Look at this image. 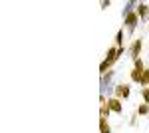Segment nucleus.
I'll list each match as a JSON object with an SVG mask.
<instances>
[{"label": "nucleus", "mask_w": 149, "mask_h": 133, "mask_svg": "<svg viewBox=\"0 0 149 133\" xmlns=\"http://www.w3.org/2000/svg\"><path fill=\"white\" fill-rule=\"evenodd\" d=\"M137 22H139V16H137V12H131V14H127L125 16V28L129 30V32H133L135 30V26H137Z\"/></svg>", "instance_id": "obj_1"}, {"label": "nucleus", "mask_w": 149, "mask_h": 133, "mask_svg": "<svg viewBox=\"0 0 149 133\" xmlns=\"http://www.w3.org/2000/svg\"><path fill=\"white\" fill-rule=\"evenodd\" d=\"M115 97H117V100H125V97H129V86H127V84L115 86Z\"/></svg>", "instance_id": "obj_2"}, {"label": "nucleus", "mask_w": 149, "mask_h": 133, "mask_svg": "<svg viewBox=\"0 0 149 133\" xmlns=\"http://www.w3.org/2000/svg\"><path fill=\"white\" fill-rule=\"evenodd\" d=\"M107 105H109V109L113 111V113H121V111H123V107H121V100H117V97L107 100Z\"/></svg>", "instance_id": "obj_3"}, {"label": "nucleus", "mask_w": 149, "mask_h": 133, "mask_svg": "<svg viewBox=\"0 0 149 133\" xmlns=\"http://www.w3.org/2000/svg\"><path fill=\"white\" fill-rule=\"evenodd\" d=\"M139 52H141V40H133V44H131V48H129V56H131L133 60H137Z\"/></svg>", "instance_id": "obj_4"}, {"label": "nucleus", "mask_w": 149, "mask_h": 133, "mask_svg": "<svg viewBox=\"0 0 149 133\" xmlns=\"http://www.w3.org/2000/svg\"><path fill=\"white\" fill-rule=\"evenodd\" d=\"M113 76H115V72H111V70H109L107 74H103V76H102V95H103V89L109 88V81L113 79Z\"/></svg>", "instance_id": "obj_5"}, {"label": "nucleus", "mask_w": 149, "mask_h": 133, "mask_svg": "<svg viewBox=\"0 0 149 133\" xmlns=\"http://www.w3.org/2000/svg\"><path fill=\"white\" fill-rule=\"evenodd\" d=\"M109 105H107V101L103 100V95H102V111H100V117L102 119H107V115H109Z\"/></svg>", "instance_id": "obj_6"}, {"label": "nucleus", "mask_w": 149, "mask_h": 133, "mask_svg": "<svg viewBox=\"0 0 149 133\" xmlns=\"http://www.w3.org/2000/svg\"><path fill=\"white\" fill-rule=\"evenodd\" d=\"M115 48L123 50V30H117V34H115Z\"/></svg>", "instance_id": "obj_7"}, {"label": "nucleus", "mask_w": 149, "mask_h": 133, "mask_svg": "<svg viewBox=\"0 0 149 133\" xmlns=\"http://www.w3.org/2000/svg\"><path fill=\"white\" fill-rule=\"evenodd\" d=\"M141 74H143V70H137V68H133V70H131V81L139 84V81H141Z\"/></svg>", "instance_id": "obj_8"}, {"label": "nucleus", "mask_w": 149, "mask_h": 133, "mask_svg": "<svg viewBox=\"0 0 149 133\" xmlns=\"http://www.w3.org/2000/svg\"><path fill=\"white\" fill-rule=\"evenodd\" d=\"M147 10H149L147 4H143V2H139V4H137V16H139V18H145Z\"/></svg>", "instance_id": "obj_9"}, {"label": "nucleus", "mask_w": 149, "mask_h": 133, "mask_svg": "<svg viewBox=\"0 0 149 133\" xmlns=\"http://www.w3.org/2000/svg\"><path fill=\"white\" fill-rule=\"evenodd\" d=\"M100 129H102V133H111L109 125H107V119H102L100 117Z\"/></svg>", "instance_id": "obj_10"}, {"label": "nucleus", "mask_w": 149, "mask_h": 133, "mask_svg": "<svg viewBox=\"0 0 149 133\" xmlns=\"http://www.w3.org/2000/svg\"><path fill=\"white\" fill-rule=\"evenodd\" d=\"M139 86H149V70H143V74H141V81H139Z\"/></svg>", "instance_id": "obj_11"}, {"label": "nucleus", "mask_w": 149, "mask_h": 133, "mask_svg": "<svg viewBox=\"0 0 149 133\" xmlns=\"http://www.w3.org/2000/svg\"><path fill=\"white\" fill-rule=\"evenodd\" d=\"M137 113H139V115H147V113H149V105H147V103H143V105L137 109Z\"/></svg>", "instance_id": "obj_12"}, {"label": "nucleus", "mask_w": 149, "mask_h": 133, "mask_svg": "<svg viewBox=\"0 0 149 133\" xmlns=\"http://www.w3.org/2000/svg\"><path fill=\"white\" fill-rule=\"evenodd\" d=\"M141 95H143V100H145V103L149 105V88H143V89H141Z\"/></svg>", "instance_id": "obj_13"}, {"label": "nucleus", "mask_w": 149, "mask_h": 133, "mask_svg": "<svg viewBox=\"0 0 149 133\" xmlns=\"http://www.w3.org/2000/svg\"><path fill=\"white\" fill-rule=\"evenodd\" d=\"M133 68H137V70H145V68H143V62H141V60H133Z\"/></svg>", "instance_id": "obj_14"}, {"label": "nucleus", "mask_w": 149, "mask_h": 133, "mask_svg": "<svg viewBox=\"0 0 149 133\" xmlns=\"http://www.w3.org/2000/svg\"><path fill=\"white\" fill-rule=\"evenodd\" d=\"M109 4H111V2H109V0H103V2H102V8H107V6H109Z\"/></svg>", "instance_id": "obj_15"}]
</instances>
